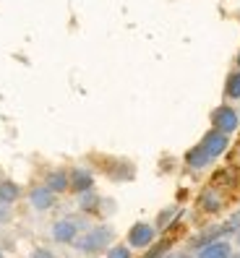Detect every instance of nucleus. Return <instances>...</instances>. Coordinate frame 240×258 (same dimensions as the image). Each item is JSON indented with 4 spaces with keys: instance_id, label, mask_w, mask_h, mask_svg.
<instances>
[{
    "instance_id": "nucleus-12",
    "label": "nucleus",
    "mask_w": 240,
    "mask_h": 258,
    "mask_svg": "<svg viewBox=\"0 0 240 258\" xmlns=\"http://www.w3.org/2000/svg\"><path fill=\"white\" fill-rule=\"evenodd\" d=\"M19 185L11 183V180H6V183H0V204H13L19 199Z\"/></svg>"
},
{
    "instance_id": "nucleus-1",
    "label": "nucleus",
    "mask_w": 240,
    "mask_h": 258,
    "mask_svg": "<svg viewBox=\"0 0 240 258\" xmlns=\"http://www.w3.org/2000/svg\"><path fill=\"white\" fill-rule=\"evenodd\" d=\"M110 242H112V230L110 227H92V230H86L81 237H76V250L81 253H97V250H104V248H110Z\"/></svg>"
},
{
    "instance_id": "nucleus-6",
    "label": "nucleus",
    "mask_w": 240,
    "mask_h": 258,
    "mask_svg": "<svg viewBox=\"0 0 240 258\" xmlns=\"http://www.w3.org/2000/svg\"><path fill=\"white\" fill-rule=\"evenodd\" d=\"M29 204H32L37 211H47L55 204V193L47 185H37V188H32V193H29Z\"/></svg>"
},
{
    "instance_id": "nucleus-14",
    "label": "nucleus",
    "mask_w": 240,
    "mask_h": 258,
    "mask_svg": "<svg viewBox=\"0 0 240 258\" xmlns=\"http://www.w3.org/2000/svg\"><path fill=\"white\" fill-rule=\"evenodd\" d=\"M107 258H131V248H126V245H112V248L107 250Z\"/></svg>"
},
{
    "instance_id": "nucleus-7",
    "label": "nucleus",
    "mask_w": 240,
    "mask_h": 258,
    "mask_svg": "<svg viewBox=\"0 0 240 258\" xmlns=\"http://www.w3.org/2000/svg\"><path fill=\"white\" fill-rule=\"evenodd\" d=\"M199 258H232V248L227 240H212L206 245H201Z\"/></svg>"
},
{
    "instance_id": "nucleus-2",
    "label": "nucleus",
    "mask_w": 240,
    "mask_h": 258,
    "mask_svg": "<svg viewBox=\"0 0 240 258\" xmlns=\"http://www.w3.org/2000/svg\"><path fill=\"white\" fill-rule=\"evenodd\" d=\"M212 128L222 131V133H235L240 128V115L232 104H219V107L212 110Z\"/></svg>"
},
{
    "instance_id": "nucleus-8",
    "label": "nucleus",
    "mask_w": 240,
    "mask_h": 258,
    "mask_svg": "<svg viewBox=\"0 0 240 258\" xmlns=\"http://www.w3.org/2000/svg\"><path fill=\"white\" fill-rule=\"evenodd\" d=\"M68 175H71V190H76V193L92 190L94 177H92V172H89V170H84V167H73Z\"/></svg>"
},
{
    "instance_id": "nucleus-11",
    "label": "nucleus",
    "mask_w": 240,
    "mask_h": 258,
    "mask_svg": "<svg viewBox=\"0 0 240 258\" xmlns=\"http://www.w3.org/2000/svg\"><path fill=\"white\" fill-rule=\"evenodd\" d=\"M224 97H227L230 102L240 99V68L227 73V81H224Z\"/></svg>"
},
{
    "instance_id": "nucleus-18",
    "label": "nucleus",
    "mask_w": 240,
    "mask_h": 258,
    "mask_svg": "<svg viewBox=\"0 0 240 258\" xmlns=\"http://www.w3.org/2000/svg\"><path fill=\"white\" fill-rule=\"evenodd\" d=\"M237 68H240V52H237Z\"/></svg>"
},
{
    "instance_id": "nucleus-3",
    "label": "nucleus",
    "mask_w": 240,
    "mask_h": 258,
    "mask_svg": "<svg viewBox=\"0 0 240 258\" xmlns=\"http://www.w3.org/2000/svg\"><path fill=\"white\" fill-rule=\"evenodd\" d=\"M201 146L209 151V157L217 159V157H222L224 151H227V146H230V136H227V133H222V131H217V128H209V131L204 133V139H201Z\"/></svg>"
},
{
    "instance_id": "nucleus-21",
    "label": "nucleus",
    "mask_w": 240,
    "mask_h": 258,
    "mask_svg": "<svg viewBox=\"0 0 240 258\" xmlns=\"http://www.w3.org/2000/svg\"><path fill=\"white\" fill-rule=\"evenodd\" d=\"M237 258H240V255H237Z\"/></svg>"
},
{
    "instance_id": "nucleus-10",
    "label": "nucleus",
    "mask_w": 240,
    "mask_h": 258,
    "mask_svg": "<svg viewBox=\"0 0 240 258\" xmlns=\"http://www.w3.org/2000/svg\"><path fill=\"white\" fill-rule=\"evenodd\" d=\"M44 185H47L52 193H66L71 188V175L66 170H52L47 175V180H44Z\"/></svg>"
},
{
    "instance_id": "nucleus-17",
    "label": "nucleus",
    "mask_w": 240,
    "mask_h": 258,
    "mask_svg": "<svg viewBox=\"0 0 240 258\" xmlns=\"http://www.w3.org/2000/svg\"><path fill=\"white\" fill-rule=\"evenodd\" d=\"M172 258H188V255H183V253H180V255H172Z\"/></svg>"
},
{
    "instance_id": "nucleus-13",
    "label": "nucleus",
    "mask_w": 240,
    "mask_h": 258,
    "mask_svg": "<svg viewBox=\"0 0 240 258\" xmlns=\"http://www.w3.org/2000/svg\"><path fill=\"white\" fill-rule=\"evenodd\" d=\"M201 206H204L206 211H219L222 201H219V196H217L214 190H206V193L201 196Z\"/></svg>"
},
{
    "instance_id": "nucleus-4",
    "label": "nucleus",
    "mask_w": 240,
    "mask_h": 258,
    "mask_svg": "<svg viewBox=\"0 0 240 258\" xmlns=\"http://www.w3.org/2000/svg\"><path fill=\"white\" fill-rule=\"evenodd\" d=\"M154 235H157V227L139 222V224H133L131 232H128V245L131 248H149L154 242Z\"/></svg>"
},
{
    "instance_id": "nucleus-20",
    "label": "nucleus",
    "mask_w": 240,
    "mask_h": 258,
    "mask_svg": "<svg viewBox=\"0 0 240 258\" xmlns=\"http://www.w3.org/2000/svg\"><path fill=\"white\" fill-rule=\"evenodd\" d=\"M237 242H240V237H237Z\"/></svg>"
},
{
    "instance_id": "nucleus-15",
    "label": "nucleus",
    "mask_w": 240,
    "mask_h": 258,
    "mask_svg": "<svg viewBox=\"0 0 240 258\" xmlns=\"http://www.w3.org/2000/svg\"><path fill=\"white\" fill-rule=\"evenodd\" d=\"M164 253H167V242H159V245H154L152 250L146 253V258H162Z\"/></svg>"
},
{
    "instance_id": "nucleus-9",
    "label": "nucleus",
    "mask_w": 240,
    "mask_h": 258,
    "mask_svg": "<svg viewBox=\"0 0 240 258\" xmlns=\"http://www.w3.org/2000/svg\"><path fill=\"white\" fill-rule=\"evenodd\" d=\"M214 159L209 157V151L201 146V144H196L193 149H188V154H186V164L191 167V170H204V167H209Z\"/></svg>"
},
{
    "instance_id": "nucleus-19",
    "label": "nucleus",
    "mask_w": 240,
    "mask_h": 258,
    "mask_svg": "<svg viewBox=\"0 0 240 258\" xmlns=\"http://www.w3.org/2000/svg\"><path fill=\"white\" fill-rule=\"evenodd\" d=\"M0 258H3V253H0Z\"/></svg>"
},
{
    "instance_id": "nucleus-16",
    "label": "nucleus",
    "mask_w": 240,
    "mask_h": 258,
    "mask_svg": "<svg viewBox=\"0 0 240 258\" xmlns=\"http://www.w3.org/2000/svg\"><path fill=\"white\" fill-rule=\"evenodd\" d=\"M32 258H52V253H50V250H44V248H37Z\"/></svg>"
},
{
    "instance_id": "nucleus-5",
    "label": "nucleus",
    "mask_w": 240,
    "mask_h": 258,
    "mask_svg": "<svg viewBox=\"0 0 240 258\" xmlns=\"http://www.w3.org/2000/svg\"><path fill=\"white\" fill-rule=\"evenodd\" d=\"M79 237V224L73 219H57L52 224V240L55 242H76Z\"/></svg>"
}]
</instances>
